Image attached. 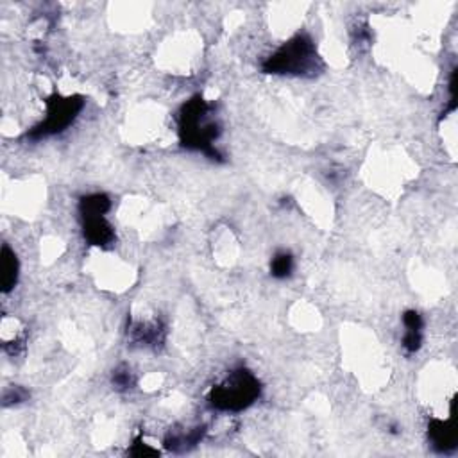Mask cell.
Returning <instances> with one entry per match:
<instances>
[{
  "instance_id": "obj_11",
  "label": "cell",
  "mask_w": 458,
  "mask_h": 458,
  "mask_svg": "<svg viewBox=\"0 0 458 458\" xmlns=\"http://www.w3.org/2000/svg\"><path fill=\"white\" fill-rule=\"evenodd\" d=\"M294 270V258L290 252H277L270 262V274L277 279L289 277Z\"/></svg>"
},
{
  "instance_id": "obj_12",
  "label": "cell",
  "mask_w": 458,
  "mask_h": 458,
  "mask_svg": "<svg viewBox=\"0 0 458 458\" xmlns=\"http://www.w3.org/2000/svg\"><path fill=\"white\" fill-rule=\"evenodd\" d=\"M113 385L120 390H127L134 385V378L129 369H117L113 374Z\"/></svg>"
},
{
  "instance_id": "obj_2",
  "label": "cell",
  "mask_w": 458,
  "mask_h": 458,
  "mask_svg": "<svg viewBox=\"0 0 458 458\" xmlns=\"http://www.w3.org/2000/svg\"><path fill=\"white\" fill-rule=\"evenodd\" d=\"M319 55L315 45L307 34H297L277 48L263 63V72L267 74H315L319 70Z\"/></svg>"
},
{
  "instance_id": "obj_13",
  "label": "cell",
  "mask_w": 458,
  "mask_h": 458,
  "mask_svg": "<svg viewBox=\"0 0 458 458\" xmlns=\"http://www.w3.org/2000/svg\"><path fill=\"white\" fill-rule=\"evenodd\" d=\"M403 346L408 353L419 351L422 346L421 331H412V329H407V335H405L403 339Z\"/></svg>"
},
{
  "instance_id": "obj_8",
  "label": "cell",
  "mask_w": 458,
  "mask_h": 458,
  "mask_svg": "<svg viewBox=\"0 0 458 458\" xmlns=\"http://www.w3.org/2000/svg\"><path fill=\"white\" fill-rule=\"evenodd\" d=\"M129 331L133 335L134 342L144 344V346H158V344L163 342V336H165V329H163V326L159 322L131 326Z\"/></svg>"
},
{
  "instance_id": "obj_15",
  "label": "cell",
  "mask_w": 458,
  "mask_h": 458,
  "mask_svg": "<svg viewBox=\"0 0 458 458\" xmlns=\"http://www.w3.org/2000/svg\"><path fill=\"white\" fill-rule=\"evenodd\" d=\"M27 398V392L20 387H11L9 390L4 392V405L9 407V405H15L23 401Z\"/></svg>"
},
{
  "instance_id": "obj_1",
  "label": "cell",
  "mask_w": 458,
  "mask_h": 458,
  "mask_svg": "<svg viewBox=\"0 0 458 458\" xmlns=\"http://www.w3.org/2000/svg\"><path fill=\"white\" fill-rule=\"evenodd\" d=\"M208 106L206 100L201 95L190 99L179 113V134H181V144L186 149L201 151L210 156L211 159H220L217 149H213V142L217 140L218 129L217 124L208 120Z\"/></svg>"
},
{
  "instance_id": "obj_7",
  "label": "cell",
  "mask_w": 458,
  "mask_h": 458,
  "mask_svg": "<svg viewBox=\"0 0 458 458\" xmlns=\"http://www.w3.org/2000/svg\"><path fill=\"white\" fill-rule=\"evenodd\" d=\"M0 283H2V292H11L18 281V258L15 252L4 245L2 247V258H0Z\"/></svg>"
},
{
  "instance_id": "obj_9",
  "label": "cell",
  "mask_w": 458,
  "mask_h": 458,
  "mask_svg": "<svg viewBox=\"0 0 458 458\" xmlns=\"http://www.w3.org/2000/svg\"><path fill=\"white\" fill-rule=\"evenodd\" d=\"M111 208L110 197L104 193H92L81 199L79 204V211H81L82 218L88 217H104V213H107Z\"/></svg>"
},
{
  "instance_id": "obj_4",
  "label": "cell",
  "mask_w": 458,
  "mask_h": 458,
  "mask_svg": "<svg viewBox=\"0 0 458 458\" xmlns=\"http://www.w3.org/2000/svg\"><path fill=\"white\" fill-rule=\"evenodd\" d=\"M82 106H85V100L79 95H52L47 100V117L31 133H27V138H31V140H41V138L61 133V131L67 129L78 119Z\"/></svg>"
},
{
  "instance_id": "obj_3",
  "label": "cell",
  "mask_w": 458,
  "mask_h": 458,
  "mask_svg": "<svg viewBox=\"0 0 458 458\" xmlns=\"http://www.w3.org/2000/svg\"><path fill=\"white\" fill-rule=\"evenodd\" d=\"M260 381L251 371L238 369L229 374L220 385L211 388L210 403L217 410L242 412L260 398Z\"/></svg>"
},
{
  "instance_id": "obj_10",
  "label": "cell",
  "mask_w": 458,
  "mask_h": 458,
  "mask_svg": "<svg viewBox=\"0 0 458 458\" xmlns=\"http://www.w3.org/2000/svg\"><path fill=\"white\" fill-rule=\"evenodd\" d=\"M204 433H206V428H204V426L190 430L188 433H174V435H169V439L165 440V446L172 451L188 449V447L196 446V444L201 442Z\"/></svg>"
},
{
  "instance_id": "obj_6",
  "label": "cell",
  "mask_w": 458,
  "mask_h": 458,
  "mask_svg": "<svg viewBox=\"0 0 458 458\" xmlns=\"http://www.w3.org/2000/svg\"><path fill=\"white\" fill-rule=\"evenodd\" d=\"M85 220V238L92 245H107L113 242L114 233L110 222L104 217H88Z\"/></svg>"
},
{
  "instance_id": "obj_5",
  "label": "cell",
  "mask_w": 458,
  "mask_h": 458,
  "mask_svg": "<svg viewBox=\"0 0 458 458\" xmlns=\"http://www.w3.org/2000/svg\"><path fill=\"white\" fill-rule=\"evenodd\" d=\"M428 439L439 453H449V451H453L457 447V435H454L451 421L432 419L428 426Z\"/></svg>"
},
{
  "instance_id": "obj_14",
  "label": "cell",
  "mask_w": 458,
  "mask_h": 458,
  "mask_svg": "<svg viewBox=\"0 0 458 458\" xmlns=\"http://www.w3.org/2000/svg\"><path fill=\"white\" fill-rule=\"evenodd\" d=\"M403 324H405V328L412 329V331H421V328H422V319H421V315H419L415 310L405 311V315H403Z\"/></svg>"
},
{
  "instance_id": "obj_16",
  "label": "cell",
  "mask_w": 458,
  "mask_h": 458,
  "mask_svg": "<svg viewBox=\"0 0 458 458\" xmlns=\"http://www.w3.org/2000/svg\"><path fill=\"white\" fill-rule=\"evenodd\" d=\"M133 457H156L158 454V451L152 449V447H149L147 444H142L140 439H137V442H134L133 449L129 451Z\"/></svg>"
}]
</instances>
